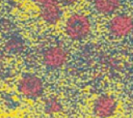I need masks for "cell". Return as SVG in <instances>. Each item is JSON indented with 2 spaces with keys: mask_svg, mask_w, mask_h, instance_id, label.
<instances>
[{
  "mask_svg": "<svg viewBox=\"0 0 133 118\" xmlns=\"http://www.w3.org/2000/svg\"><path fill=\"white\" fill-rule=\"evenodd\" d=\"M69 51L65 47L54 45L48 47L42 55L43 64L51 70H56L63 67L69 60Z\"/></svg>",
  "mask_w": 133,
  "mask_h": 118,
  "instance_id": "3",
  "label": "cell"
},
{
  "mask_svg": "<svg viewBox=\"0 0 133 118\" xmlns=\"http://www.w3.org/2000/svg\"><path fill=\"white\" fill-rule=\"evenodd\" d=\"M91 21L88 16L82 12H74L70 14L64 22L65 35L74 40L81 41L86 39L91 33Z\"/></svg>",
  "mask_w": 133,
  "mask_h": 118,
  "instance_id": "1",
  "label": "cell"
},
{
  "mask_svg": "<svg viewBox=\"0 0 133 118\" xmlns=\"http://www.w3.org/2000/svg\"><path fill=\"white\" fill-rule=\"evenodd\" d=\"M109 34L115 38H124L133 32V18L127 13L114 14L107 24Z\"/></svg>",
  "mask_w": 133,
  "mask_h": 118,
  "instance_id": "4",
  "label": "cell"
},
{
  "mask_svg": "<svg viewBox=\"0 0 133 118\" xmlns=\"http://www.w3.org/2000/svg\"><path fill=\"white\" fill-rule=\"evenodd\" d=\"M33 3L37 4L38 6H43L45 4H48V3H51V2H54V1H57V0H31Z\"/></svg>",
  "mask_w": 133,
  "mask_h": 118,
  "instance_id": "11",
  "label": "cell"
},
{
  "mask_svg": "<svg viewBox=\"0 0 133 118\" xmlns=\"http://www.w3.org/2000/svg\"><path fill=\"white\" fill-rule=\"evenodd\" d=\"M17 90L27 99H37L45 92V83L39 76L28 72L19 79Z\"/></svg>",
  "mask_w": 133,
  "mask_h": 118,
  "instance_id": "2",
  "label": "cell"
},
{
  "mask_svg": "<svg viewBox=\"0 0 133 118\" xmlns=\"http://www.w3.org/2000/svg\"><path fill=\"white\" fill-rule=\"evenodd\" d=\"M39 17L46 24L50 26L56 25L62 18V6L58 1L39 6Z\"/></svg>",
  "mask_w": 133,
  "mask_h": 118,
  "instance_id": "6",
  "label": "cell"
},
{
  "mask_svg": "<svg viewBox=\"0 0 133 118\" xmlns=\"http://www.w3.org/2000/svg\"><path fill=\"white\" fill-rule=\"evenodd\" d=\"M59 2V4L61 6H65V7H71V6H74L75 4L78 3L79 0H57Z\"/></svg>",
  "mask_w": 133,
  "mask_h": 118,
  "instance_id": "10",
  "label": "cell"
},
{
  "mask_svg": "<svg viewBox=\"0 0 133 118\" xmlns=\"http://www.w3.org/2000/svg\"><path fill=\"white\" fill-rule=\"evenodd\" d=\"M95 10L103 16L115 13L122 7V0H91Z\"/></svg>",
  "mask_w": 133,
  "mask_h": 118,
  "instance_id": "7",
  "label": "cell"
},
{
  "mask_svg": "<svg viewBox=\"0 0 133 118\" xmlns=\"http://www.w3.org/2000/svg\"><path fill=\"white\" fill-rule=\"evenodd\" d=\"M5 118H17V117H14V116H7V117H5Z\"/></svg>",
  "mask_w": 133,
  "mask_h": 118,
  "instance_id": "12",
  "label": "cell"
},
{
  "mask_svg": "<svg viewBox=\"0 0 133 118\" xmlns=\"http://www.w3.org/2000/svg\"><path fill=\"white\" fill-rule=\"evenodd\" d=\"M62 110H63L62 102L56 96L48 97L44 102V112L47 115H50V116L57 115V114L61 113Z\"/></svg>",
  "mask_w": 133,
  "mask_h": 118,
  "instance_id": "8",
  "label": "cell"
},
{
  "mask_svg": "<svg viewBox=\"0 0 133 118\" xmlns=\"http://www.w3.org/2000/svg\"><path fill=\"white\" fill-rule=\"evenodd\" d=\"M23 48V40L19 37H11L6 42V49L9 52H19Z\"/></svg>",
  "mask_w": 133,
  "mask_h": 118,
  "instance_id": "9",
  "label": "cell"
},
{
  "mask_svg": "<svg viewBox=\"0 0 133 118\" xmlns=\"http://www.w3.org/2000/svg\"><path fill=\"white\" fill-rule=\"evenodd\" d=\"M118 108L116 98L111 94H101L92 102L91 111L97 118H111L115 115Z\"/></svg>",
  "mask_w": 133,
  "mask_h": 118,
  "instance_id": "5",
  "label": "cell"
}]
</instances>
